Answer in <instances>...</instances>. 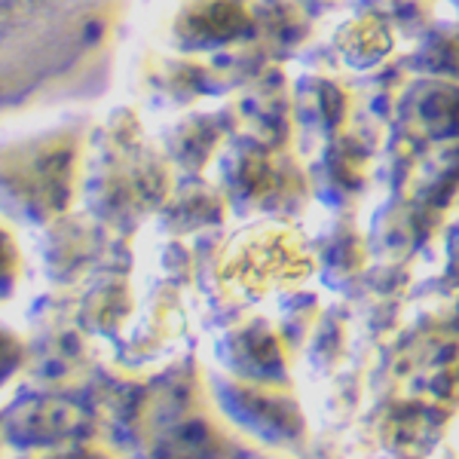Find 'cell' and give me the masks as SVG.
Masks as SVG:
<instances>
[{"label":"cell","mask_w":459,"mask_h":459,"mask_svg":"<svg viewBox=\"0 0 459 459\" xmlns=\"http://www.w3.org/2000/svg\"><path fill=\"white\" fill-rule=\"evenodd\" d=\"M454 325H456V331H459V307H456V318H454Z\"/></svg>","instance_id":"obj_23"},{"label":"cell","mask_w":459,"mask_h":459,"mask_svg":"<svg viewBox=\"0 0 459 459\" xmlns=\"http://www.w3.org/2000/svg\"><path fill=\"white\" fill-rule=\"evenodd\" d=\"M395 31L383 19L368 16V13H355L352 19L340 22L331 47L340 62L350 71H374L380 68L386 58L395 53Z\"/></svg>","instance_id":"obj_11"},{"label":"cell","mask_w":459,"mask_h":459,"mask_svg":"<svg viewBox=\"0 0 459 459\" xmlns=\"http://www.w3.org/2000/svg\"><path fill=\"white\" fill-rule=\"evenodd\" d=\"M441 218L444 212L429 205L417 194H392L374 212L371 230H368V248L383 261H407L432 239Z\"/></svg>","instance_id":"obj_6"},{"label":"cell","mask_w":459,"mask_h":459,"mask_svg":"<svg viewBox=\"0 0 459 459\" xmlns=\"http://www.w3.org/2000/svg\"><path fill=\"white\" fill-rule=\"evenodd\" d=\"M221 142V129L212 123V117H187L178 123L166 138L169 157L187 172H199L212 160L214 147Z\"/></svg>","instance_id":"obj_15"},{"label":"cell","mask_w":459,"mask_h":459,"mask_svg":"<svg viewBox=\"0 0 459 459\" xmlns=\"http://www.w3.org/2000/svg\"><path fill=\"white\" fill-rule=\"evenodd\" d=\"M413 194L438 212L459 205V142H438L426 153L420 169V187Z\"/></svg>","instance_id":"obj_13"},{"label":"cell","mask_w":459,"mask_h":459,"mask_svg":"<svg viewBox=\"0 0 459 459\" xmlns=\"http://www.w3.org/2000/svg\"><path fill=\"white\" fill-rule=\"evenodd\" d=\"M450 4H454V6H456V13H459V0H450Z\"/></svg>","instance_id":"obj_24"},{"label":"cell","mask_w":459,"mask_h":459,"mask_svg":"<svg viewBox=\"0 0 459 459\" xmlns=\"http://www.w3.org/2000/svg\"><path fill=\"white\" fill-rule=\"evenodd\" d=\"M423 392L435 404L459 402V337L444 340L426 361Z\"/></svg>","instance_id":"obj_18"},{"label":"cell","mask_w":459,"mask_h":459,"mask_svg":"<svg viewBox=\"0 0 459 459\" xmlns=\"http://www.w3.org/2000/svg\"><path fill=\"white\" fill-rule=\"evenodd\" d=\"M322 318V303H318L316 294L309 291H288L282 298V307H279V322L276 328L282 331L285 343L291 346H307L309 334Z\"/></svg>","instance_id":"obj_19"},{"label":"cell","mask_w":459,"mask_h":459,"mask_svg":"<svg viewBox=\"0 0 459 459\" xmlns=\"http://www.w3.org/2000/svg\"><path fill=\"white\" fill-rule=\"evenodd\" d=\"M316 270V251L298 230L279 218L242 230L227 246L221 264L224 282L248 300L294 291Z\"/></svg>","instance_id":"obj_1"},{"label":"cell","mask_w":459,"mask_h":459,"mask_svg":"<svg viewBox=\"0 0 459 459\" xmlns=\"http://www.w3.org/2000/svg\"><path fill=\"white\" fill-rule=\"evenodd\" d=\"M221 184L236 214L266 212L285 218L313 194L307 169L285 147H270L255 135L227 147L221 160Z\"/></svg>","instance_id":"obj_2"},{"label":"cell","mask_w":459,"mask_h":459,"mask_svg":"<svg viewBox=\"0 0 459 459\" xmlns=\"http://www.w3.org/2000/svg\"><path fill=\"white\" fill-rule=\"evenodd\" d=\"M374 153L359 138L340 135L328 138L318 153V160L309 166V184H313V196L325 203L328 209L343 212L359 203L371 181Z\"/></svg>","instance_id":"obj_7"},{"label":"cell","mask_w":459,"mask_h":459,"mask_svg":"<svg viewBox=\"0 0 459 459\" xmlns=\"http://www.w3.org/2000/svg\"><path fill=\"white\" fill-rule=\"evenodd\" d=\"M398 120L420 142H459V83L413 74L398 101Z\"/></svg>","instance_id":"obj_8"},{"label":"cell","mask_w":459,"mask_h":459,"mask_svg":"<svg viewBox=\"0 0 459 459\" xmlns=\"http://www.w3.org/2000/svg\"><path fill=\"white\" fill-rule=\"evenodd\" d=\"M300 4L316 16V13H325V10H331V6H337L340 0H300Z\"/></svg>","instance_id":"obj_22"},{"label":"cell","mask_w":459,"mask_h":459,"mask_svg":"<svg viewBox=\"0 0 459 459\" xmlns=\"http://www.w3.org/2000/svg\"><path fill=\"white\" fill-rule=\"evenodd\" d=\"M227 209V196L214 194L212 187H190L178 190V196L169 203V224L175 230H194L203 224H214Z\"/></svg>","instance_id":"obj_17"},{"label":"cell","mask_w":459,"mask_h":459,"mask_svg":"<svg viewBox=\"0 0 459 459\" xmlns=\"http://www.w3.org/2000/svg\"><path fill=\"white\" fill-rule=\"evenodd\" d=\"M255 34L251 0H184L172 22V40L184 53L236 47Z\"/></svg>","instance_id":"obj_5"},{"label":"cell","mask_w":459,"mask_h":459,"mask_svg":"<svg viewBox=\"0 0 459 459\" xmlns=\"http://www.w3.org/2000/svg\"><path fill=\"white\" fill-rule=\"evenodd\" d=\"M227 417L266 444H294L307 435V420L288 383L233 380L218 389Z\"/></svg>","instance_id":"obj_3"},{"label":"cell","mask_w":459,"mask_h":459,"mask_svg":"<svg viewBox=\"0 0 459 459\" xmlns=\"http://www.w3.org/2000/svg\"><path fill=\"white\" fill-rule=\"evenodd\" d=\"M257 40L273 56H291L313 34V13L300 0H251Z\"/></svg>","instance_id":"obj_12"},{"label":"cell","mask_w":459,"mask_h":459,"mask_svg":"<svg viewBox=\"0 0 459 459\" xmlns=\"http://www.w3.org/2000/svg\"><path fill=\"white\" fill-rule=\"evenodd\" d=\"M218 359L236 380L255 383H288L291 346L282 331L266 318H242L218 343Z\"/></svg>","instance_id":"obj_4"},{"label":"cell","mask_w":459,"mask_h":459,"mask_svg":"<svg viewBox=\"0 0 459 459\" xmlns=\"http://www.w3.org/2000/svg\"><path fill=\"white\" fill-rule=\"evenodd\" d=\"M407 68L423 77H444L459 83V22H435L417 40Z\"/></svg>","instance_id":"obj_14"},{"label":"cell","mask_w":459,"mask_h":459,"mask_svg":"<svg viewBox=\"0 0 459 459\" xmlns=\"http://www.w3.org/2000/svg\"><path fill=\"white\" fill-rule=\"evenodd\" d=\"M355 13L383 19L404 40H420L435 25V0H355Z\"/></svg>","instance_id":"obj_16"},{"label":"cell","mask_w":459,"mask_h":459,"mask_svg":"<svg viewBox=\"0 0 459 459\" xmlns=\"http://www.w3.org/2000/svg\"><path fill=\"white\" fill-rule=\"evenodd\" d=\"M294 123L307 135L328 142L340 135L352 114V89L328 74H300L291 89Z\"/></svg>","instance_id":"obj_9"},{"label":"cell","mask_w":459,"mask_h":459,"mask_svg":"<svg viewBox=\"0 0 459 459\" xmlns=\"http://www.w3.org/2000/svg\"><path fill=\"white\" fill-rule=\"evenodd\" d=\"M313 251L325 285L334 288V291H343L352 279H359L368 266V257H371L368 239L359 233L355 221L346 218V214H340V218H334L322 230Z\"/></svg>","instance_id":"obj_10"},{"label":"cell","mask_w":459,"mask_h":459,"mask_svg":"<svg viewBox=\"0 0 459 459\" xmlns=\"http://www.w3.org/2000/svg\"><path fill=\"white\" fill-rule=\"evenodd\" d=\"M307 355L313 361L316 371L328 374L346 355V328L340 318H328V313H322L318 325L313 328V334L307 340Z\"/></svg>","instance_id":"obj_20"},{"label":"cell","mask_w":459,"mask_h":459,"mask_svg":"<svg viewBox=\"0 0 459 459\" xmlns=\"http://www.w3.org/2000/svg\"><path fill=\"white\" fill-rule=\"evenodd\" d=\"M10 273H13V248L10 239L0 233V288H10Z\"/></svg>","instance_id":"obj_21"}]
</instances>
